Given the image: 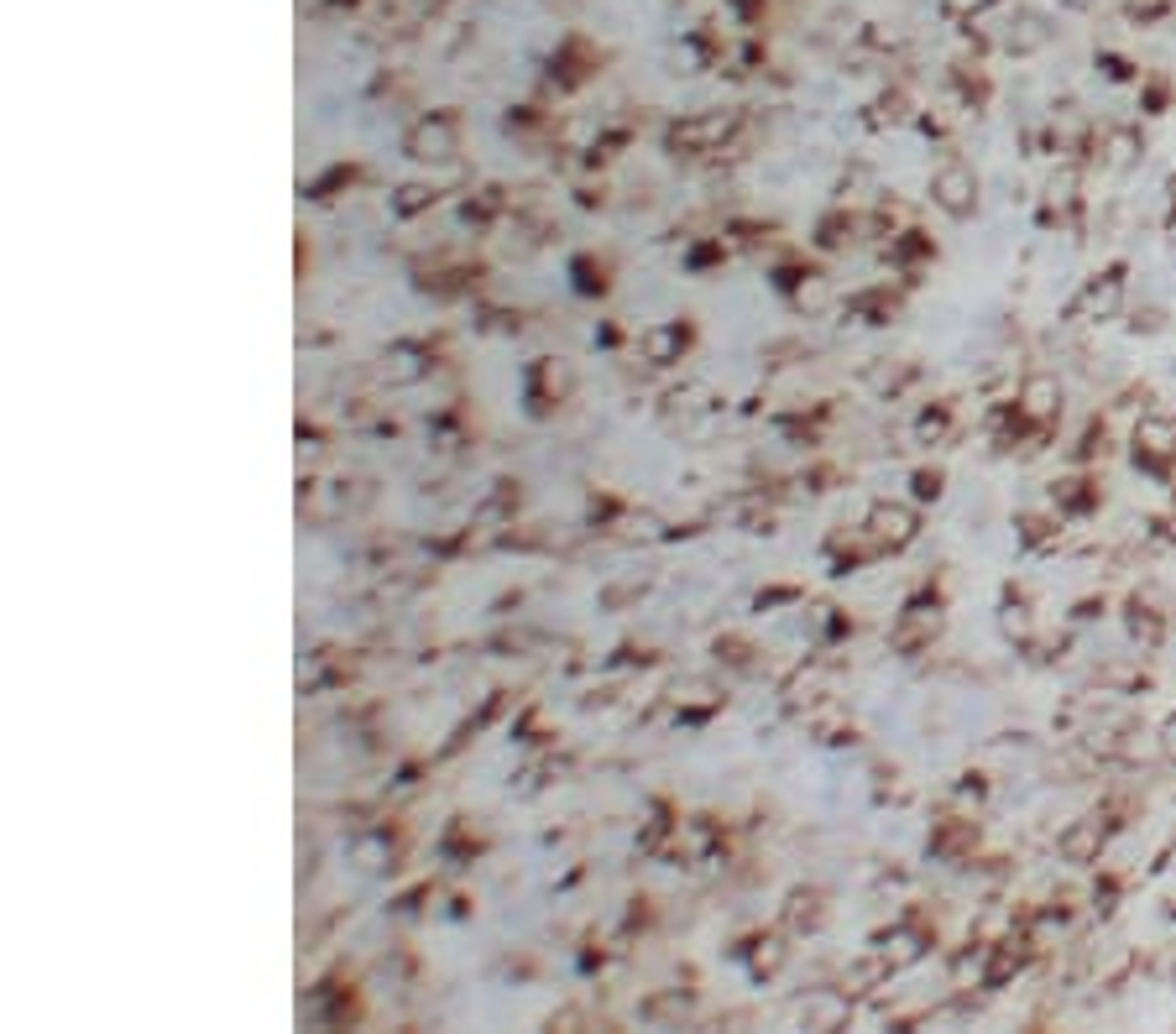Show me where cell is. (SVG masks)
<instances>
[{"label": "cell", "instance_id": "6da1fadb", "mask_svg": "<svg viewBox=\"0 0 1176 1034\" xmlns=\"http://www.w3.org/2000/svg\"><path fill=\"white\" fill-rule=\"evenodd\" d=\"M408 152H414V157H434V162H440V157H450V131H445V126H434V131L424 126L414 142H408Z\"/></svg>", "mask_w": 1176, "mask_h": 1034}]
</instances>
